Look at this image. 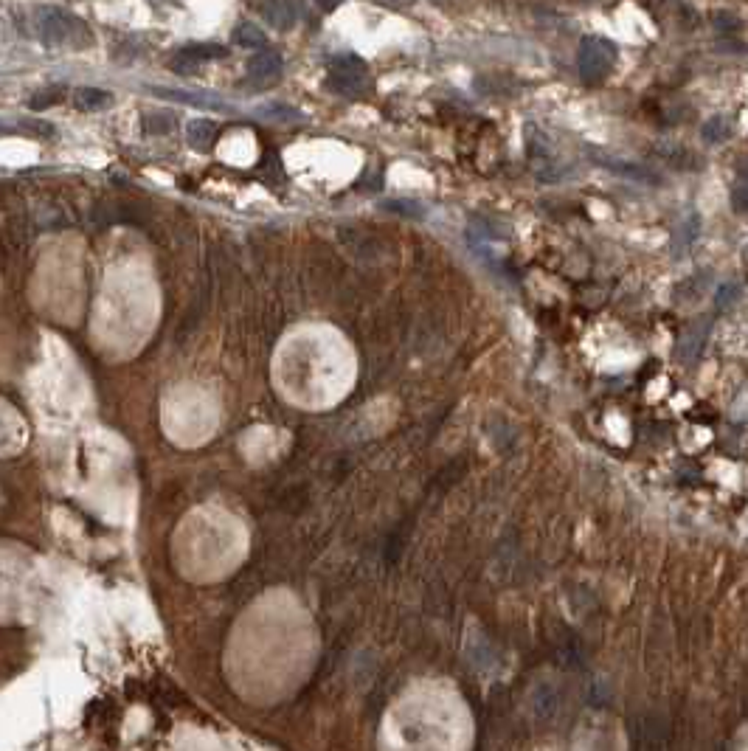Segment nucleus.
Listing matches in <instances>:
<instances>
[{"instance_id": "f257e3e1", "label": "nucleus", "mask_w": 748, "mask_h": 751, "mask_svg": "<svg viewBox=\"0 0 748 751\" xmlns=\"http://www.w3.org/2000/svg\"><path fill=\"white\" fill-rule=\"evenodd\" d=\"M37 29L40 40L48 48H88L93 43V31L71 12L57 6H43L37 12Z\"/></svg>"}, {"instance_id": "f03ea898", "label": "nucleus", "mask_w": 748, "mask_h": 751, "mask_svg": "<svg viewBox=\"0 0 748 751\" xmlns=\"http://www.w3.org/2000/svg\"><path fill=\"white\" fill-rule=\"evenodd\" d=\"M616 65V46L605 37H585L577 51V68L580 76L588 85H599L605 82Z\"/></svg>"}, {"instance_id": "7ed1b4c3", "label": "nucleus", "mask_w": 748, "mask_h": 751, "mask_svg": "<svg viewBox=\"0 0 748 751\" xmlns=\"http://www.w3.org/2000/svg\"><path fill=\"white\" fill-rule=\"evenodd\" d=\"M327 85L341 96L358 99V96H366L372 91V74H369L366 62L358 60V57H341V60H335L330 65Z\"/></svg>"}, {"instance_id": "20e7f679", "label": "nucleus", "mask_w": 748, "mask_h": 751, "mask_svg": "<svg viewBox=\"0 0 748 751\" xmlns=\"http://www.w3.org/2000/svg\"><path fill=\"white\" fill-rule=\"evenodd\" d=\"M282 74H285V62H282V57H279L276 51H270V48L259 51V54L251 57L248 65H245V79H248V85L256 88V91H268V88H273V85L282 79Z\"/></svg>"}, {"instance_id": "39448f33", "label": "nucleus", "mask_w": 748, "mask_h": 751, "mask_svg": "<svg viewBox=\"0 0 748 751\" xmlns=\"http://www.w3.org/2000/svg\"><path fill=\"white\" fill-rule=\"evenodd\" d=\"M228 57V48L217 46V43H192V46H183L172 57L169 62V68L175 71V74H189V71H195L200 65H206L211 60H223Z\"/></svg>"}, {"instance_id": "423d86ee", "label": "nucleus", "mask_w": 748, "mask_h": 751, "mask_svg": "<svg viewBox=\"0 0 748 751\" xmlns=\"http://www.w3.org/2000/svg\"><path fill=\"white\" fill-rule=\"evenodd\" d=\"M152 96H161L169 102H180V105L200 107V110H234L231 102H225L223 96L217 93H189V91H172V88H150Z\"/></svg>"}, {"instance_id": "0eeeda50", "label": "nucleus", "mask_w": 748, "mask_h": 751, "mask_svg": "<svg viewBox=\"0 0 748 751\" xmlns=\"http://www.w3.org/2000/svg\"><path fill=\"white\" fill-rule=\"evenodd\" d=\"M256 9H259L262 20L270 23L273 29L287 31L296 26V3H290V0H262Z\"/></svg>"}, {"instance_id": "6e6552de", "label": "nucleus", "mask_w": 748, "mask_h": 751, "mask_svg": "<svg viewBox=\"0 0 748 751\" xmlns=\"http://www.w3.org/2000/svg\"><path fill=\"white\" fill-rule=\"evenodd\" d=\"M220 138V130L211 119H195L186 124V141L195 152H211Z\"/></svg>"}, {"instance_id": "1a4fd4ad", "label": "nucleus", "mask_w": 748, "mask_h": 751, "mask_svg": "<svg viewBox=\"0 0 748 751\" xmlns=\"http://www.w3.org/2000/svg\"><path fill=\"white\" fill-rule=\"evenodd\" d=\"M712 282H715V276L712 271H698L687 276L681 285L675 287V299L684 301V304H695V301L704 299V293L712 290Z\"/></svg>"}, {"instance_id": "9d476101", "label": "nucleus", "mask_w": 748, "mask_h": 751, "mask_svg": "<svg viewBox=\"0 0 748 751\" xmlns=\"http://www.w3.org/2000/svg\"><path fill=\"white\" fill-rule=\"evenodd\" d=\"M706 335H709V321H698V324H692V327L684 332L681 344H678V358H681L684 363L695 361V358L701 355V349H704Z\"/></svg>"}, {"instance_id": "9b49d317", "label": "nucleus", "mask_w": 748, "mask_h": 751, "mask_svg": "<svg viewBox=\"0 0 748 751\" xmlns=\"http://www.w3.org/2000/svg\"><path fill=\"white\" fill-rule=\"evenodd\" d=\"M734 133V121L729 116H723V113H715V116H709V119L701 124V138H704V144L709 147H718L723 141H729Z\"/></svg>"}, {"instance_id": "f8f14e48", "label": "nucleus", "mask_w": 748, "mask_h": 751, "mask_svg": "<svg viewBox=\"0 0 748 751\" xmlns=\"http://www.w3.org/2000/svg\"><path fill=\"white\" fill-rule=\"evenodd\" d=\"M234 46L242 48H259V51H265L268 46V37H265V31L254 26V23H240L237 29H234Z\"/></svg>"}, {"instance_id": "ddd939ff", "label": "nucleus", "mask_w": 748, "mask_h": 751, "mask_svg": "<svg viewBox=\"0 0 748 751\" xmlns=\"http://www.w3.org/2000/svg\"><path fill=\"white\" fill-rule=\"evenodd\" d=\"M113 105V96L107 91H99V88H82V91H76V107H82V110H105V107Z\"/></svg>"}, {"instance_id": "4468645a", "label": "nucleus", "mask_w": 748, "mask_h": 751, "mask_svg": "<svg viewBox=\"0 0 748 751\" xmlns=\"http://www.w3.org/2000/svg\"><path fill=\"white\" fill-rule=\"evenodd\" d=\"M178 127V119L169 113H147L144 116V133L147 136H169Z\"/></svg>"}, {"instance_id": "2eb2a0df", "label": "nucleus", "mask_w": 748, "mask_h": 751, "mask_svg": "<svg viewBox=\"0 0 748 751\" xmlns=\"http://www.w3.org/2000/svg\"><path fill=\"white\" fill-rule=\"evenodd\" d=\"M602 166H608L611 172H619V175H628V178H639L644 183H659V178L650 172V169H644V166L636 164H616V161H599Z\"/></svg>"}, {"instance_id": "dca6fc26", "label": "nucleus", "mask_w": 748, "mask_h": 751, "mask_svg": "<svg viewBox=\"0 0 748 751\" xmlns=\"http://www.w3.org/2000/svg\"><path fill=\"white\" fill-rule=\"evenodd\" d=\"M740 299H743V285H740V282H726V285H720L718 293H715L718 310H729V307H734Z\"/></svg>"}, {"instance_id": "f3484780", "label": "nucleus", "mask_w": 748, "mask_h": 751, "mask_svg": "<svg viewBox=\"0 0 748 751\" xmlns=\"http://www.w3.org/2000/svg\"><path fill=\"white\" fill-rule=\"evenodd\" d=\"M62 99H65V88H45V91L40 93H34L29 99V107L31 110H45V107H54V105H60Z\"/></svg>"}, {"instance_id": "a211bd4d", "label": "nucleus", "mask_w": 748, "mask_h": 751, "mask_svg": "<svg viewBox=\"0 0 748 751\" xmlns=\"http://www.w3.org/2000/svg\"><path fill=\"white\" fill-rule=\"evenodd\" d=\"M259 113H262V119H273V121H293V119H299V110H293V107H287V105L262 107Z\"/></svg>"}, {"instance_id": "6ab92c4d", "label": "nucleus", "mask_w": 748, "mask_h": 751, "mask_svg": "<svg viewBox=\"0 0 748 751\" xmlns=\"http://www.w3.org/2000/svg\"><path fill=\"white\" fill-rule=\"evenodd\" d=\"M383 209L394 211V214H403V217H422V209H419L417 203H411V200H386L383 203Z\"/></svg>"}, {"instance_id": "aec40b11", "label": "nucleus", "mask_w": 748, "mask_h": 751, "mask_svg": "<svg viewBox=\"0 0 748 751\" xmlns=\"http://www.w3.org/2000/svg\"><path fill=\"white\" fill-rule=\"evenodd\" d=\"M698 231H701V226H698V217H689L687 223H681V231H678V240H681V248H678V251H681V254L687 251L689 242L698 237Z\"/></svg>"}, {"instance_id": "412c9836", "label": "nucleus", "mask_w": 748, "mask_h": 751, "mask_svg": "<svg viewBox=\"0 0 748 751\" xmlns=\"http://www.w3.org/2000/svg\"><path fill=\"white\" fill-rule=\"evenodd\" d=\"M20 127H23V130H31V133H40L43 138L57 136V127H54V124H48V121L26 119V121H20Z\"/></svg>"}, {"instance_id": "4be33fe9", "label": "nucleus", "mask_w": 748, "mask_h": 751, "mask_svg": "<svg viewBox=\"0 0 748 751\" xmlns=\"http://www.w3.org/2000/svg\"><path fill=\"white\" fill-rule=\"evenodd\" d=\"M315 3H318V9L332 12V9H338V3H341V0H315Z\"/></svg>"}, {"instance_id": "5701e85b", "label": "nucleus", "mask_w": 748, "mask_h": 751, "mask_svg": "<svg viewBox=\"0 0 748 751\" xmlns=\"http://www.w3.org/2000/svg\"><path fill=\"white\" fill-rule=\"evenodd\" d=\"M391 3H400V6H403V3H414V0H391Z\"/></svg>"}, {"instance_id": "b1692460", "label": "nucleus", "mask_w": 748, "mask_h": 751, "mask_svg": "<svg viewBox=\"0 0 748 751\" xmlns=\"http://www.w3.org/2000/svg\"><path fill=\"white\" fill-rule=\"evenodd\" d=\"M743 259H746V268H748V245H746V251H743Z\"/></svg>"}]
</instances>
